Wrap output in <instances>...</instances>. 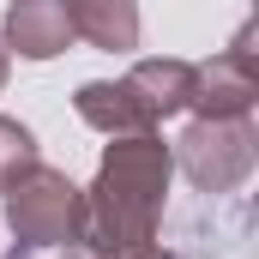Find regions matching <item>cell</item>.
Masks as SVG:
<instances>
[{
    "label": "cell",
    "instance_id": "1",
    "mask_svg": "<svg viewBox=\"0 0 259 259\" xmlns=\"http://www.w3.org/2000/svg\"><path fill=\"white\" fill-rule=\"evenodd\" d=\"M169 145L157 139H115L97 187L84 193V241L91 259H151L157 223H163V187H169Z\"/></svg>",
    "mask_w": 259,
    "mask_h": 259
},
{
    "label": "cell",
    "instance_id": "2",
    "mask_svg": "<svg viewBox=\"0 0 259 259\" xmlns=\"http://www.w3.org/2000/svg\"><path fill=\"white\" fill-rule=\"evenodd\" d=\"M199 91V66L187 61H139L127 78H91L78 84L72 109L78 121L97 133H115V139H151L157 121L193 109Z\"/></svg>",
    "mask_w": 259,
    "mask_h": 259
},
{
    "label": "cell",
    "instance_id": "3",
    "mask_svg": "<svg viewBox=\"0 0 259 259\" xmlns=\"http://www.w3.org/2000/svg\"><path fill=\"white\" fill-rule=\"evenodd\" d=\"M6 223H12L24 253H36V247H78L84 241V193L61 169L30 163L6 187Z\"/></svg>",
    "mask_w": 259,
    "mask_h": 259
},
{
    "label": "cell",
    "instance_id": "4",
    "mask_svg": "<svg viewBox=\"0 0 259 259\" xmlns=\"http://www.w3.org/2000/svg\"><path fill=\"white\" fill-rule=\"evenodd\" d=\"M169 163H181L205 199H229L253 175V121H193Z\"/></svg>",
    "mask_w": 259,
    "mask_h": 259
},
{
    "label": "cell",
    "instance_id": "5",
    "mask_svg": "<svg viewBox=\"0 0 259 259\" xmlns=\"http://www.w3.org/2000/svg\"><path fill=\"white\" fill-rule=\"evenodd\" d=\"M253 18L241 24V36L217 55L211 66H199V91H193V109L199 121H247L259 97V66H253Z\"/></svg>",
    "mask_w": 259,
    "mask_h": 259
},
{
    "label": "cell",
    "instance_id": "6",
    "mask_svg": "<svg viewBox=\"0 0 259 259\" xmlns=\"http://www.w3.org/2000/svg\"><path fill=\"white\" fill-rule=\"evenodd\" d=\"M0 42H12L6 55H24V61H49L72 42V24H66V6H42V0H24L6 12V30Z\"/></svg>",
    "mask_w": 259,
    "mask_h": 259
},
{
    "label": "cell",
    "instance_id": "7",
    "mask_svg": "<svg viewBox=\"0 0 259 259\" xmlns=\"http://www.w3.org/2000/svg\"><path fill=\"white\" fill-rule=\"evenodd\" d=\"M66 24H72V42L109 49V55L139 42V12L133 6H66Z\"/></svg>",
    "mask_w": 259,
    "mask_h": 259
},
{
    "label": "cell",
    "instance_id": "8",
    "mask_svg": "<svg viewBox=\"0 0 259 259\" xmlns=\"http://www.w3.org/2000/svg\"><path fill=\"white\" fill-rule=\"evenodd\" d=\"M30 163H36V139H30V127H18L12 115H0V193H6Z\"/></svg>",
    "mask_w": 259,
    "mask_h": 259
},
{
    "label": "cell",
    "instance_id": "9",
    "mask_svg": "<svg viewBox=\"0 0 259 259\" xmlns=\"http://www.w3.org/2000/svg\"><path fill=\"white\" fill-rule=\"evenodd\" d=\"M0 84H6V42H0Z\"/></svg>",
    "mask_w": 259,
    "mask_h": 259
},
{
    "label": "cell",
    "instance_id": "10",
    "mask_svg": "<svg viewBox=\"0 0 259 259\" xmlns=\"http://www.w3.org/2000/svg\"><path fill=\"white\" fill-rule=\"evenodd\" d=\"M151 259H181V253H151Z\"/></svg>",
    "mask_w": 259,
    "mask_h": 259
}]
</instances>
